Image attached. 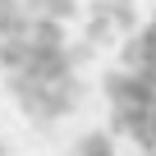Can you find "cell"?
Masks as SVG:
<instances>
[{"instance_id": "cell-1", "label": "cell", "mask_w": 156, "mask_h": 156, "mask_svg": "<svg viewBox=\"0 0 156 156\" xmlns=\"http://www.w3.org/2000/svg\"><path fill=\"white\" fill-rule=\"evenodd\" d=\"M106 97L115 110V129L147 156H156V19L124 46L119 69L106 78Z\"/></svg>"}, {"instance_id": "cell-2", "label": "cell", "mask_w": 156, "mask_h": 156, "mask_svg": "<svg viewBox=\"0 0 156 156\" xmlns=\"http://www.w3.org/2000/svg\"><path fill=\"white\" fill-rule=\"evenodd\" d=\"M73 151H78V156H115V142H110V133L92 129V133L78 138V147H73Z\"/></svg>"}, {"instance_id": "cell-3", "label": "cell", "mask_w": 156, "mask_h": 156, "mask_svg": "<svg viewBox=\"0 0 156 156\" xmlns=\"http://www.w3.org/2000/svg\"><path fill=\"white\" fill-rule=\"evenodd\" d=\"M0 156H5V138H0Z\"/></svg>"}]
</instances>
